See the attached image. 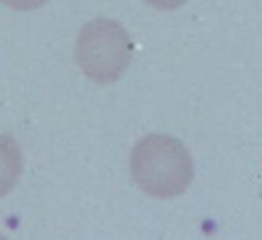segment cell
I'll return each mask as SVG.
<instances>
[{
    "label": "cell",
    "mask_w": 262,
    "mask_h": 240,
    "mask_svg": "<svg viewBox=\"0 0 262 240\" xmlns=\"http://www.w3.org/2000/svg\"><path fill=\"white\" fill-rule=\"evenodd\" d=\"M129 169L142 192L158 199L182 196L194 178L189 149L169 135H149L131 151Z\"/></svg>",
    "instance_id": "obj_1"
},
{
    "label": "cell",
    "mask_w": 262,
    "mask_h": 240,
    "mask_svg": "<svg viewBox=\"0 0 262 240\" xmlns=\"http://www.w3.org/2000/svg\"><path fill=\"white\" fill-rule=\"evenodd\" d=\"M74 56L88 79L97 84H110L127 70L133 58V43L119 22L97 18L81 29Z\"/></svg>",
    "instance_id": "obj_2"
},
{
    "label": "cell",
    "mask_w": 262,
    "mask_h": 240,
    "mask_svg": "<svg viewBox=\"0 0 262 240\" xmlns=\"http://www.w3.org/2000/svg\"><path fill=\"white\" fill-rule=\"evenodd\" d=\"M2 2L16 11H33V9L45 6L49 0H2Z\"/></svg>",
    "instance_id": "obj_4"
},
{
    "label": "cell",
    "mask_w": 262,
    "mask_h": 240,
    "mask_svg": "<svg viewBox=\"0 0 262 240\" xmlns=\"http://www.w3.org/2000/svg\"><path fill=\"white\" fill-rule=\"evenodd\" d=\"M146 2L158 11H174L183 4H187V0H146Z\"/></svg>",
    "instance_id": "obj_5"
},
{
    "label": "cell",
    "mask_w": 262,
    "mask_h": 240,
    "mask_svg": "<svg viewBox=\"0 0 262 240\" xmlns=\"http://www.w3.org/2000/svg\"><path fill=\"white\" fill-rule=\"evenodd\" d=\"M22 174V151L8 135H0V199L6 197Z\"/></svg>",
    "instance_id": "obj_3"
}]
</instances>
